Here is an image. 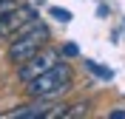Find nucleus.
<instances>
[{
	"label": "nucleus",
	"instance_id": "1",
	"mask_svg": "<svg viewBox=\"0 0 125 119\" xmlns=\"http://www.w3.org/2000/svg\"><path fill=\"white\" fill-rule=\"evenodd\" d=\"M71 85V65L68 63H57L54 68L43 71L40 77L26 82V94L31 99H54L57 94H62Z\"/></svg>",
	"mask_w": 125,
	"mask_h": 119
},
{
	"label": "nucleus",
	"instance_id": "2",
	"mask_svg": "<svg viewBox=\"0 0 125 119\" xmlns=\"http://www.w3.org/2000/svg\"><path fill=\"white\" fill-rule=\"evenodd\" d=\"M48 28L43 23H31L29 28H23L20 34H14L11 37V43H9V60L14 65H20V63H26L29 57H34L40 51V48H46V43H48Z\"/></svg>",
	"mask_w": 125,
	"mask_h": 119
},
{
	"label": "nucleus",
	"instance_id": "3",
	"mask_svg": "<svg viewBox=\"0 0 125 119\" xmlns=\"http://www.w3.org/2000/svg\"><path fill=\"white\" fill-rule=\"evenodd\" d=\"M57 63H60V54H57V51H51V48H40L34 57H29L26 63L17 65V77H20V82H29V79L40 77L43 71L54 68Z\"/></svg>",
	"mask_w": 125,
	"mask_h": 119
},
{
	"label": "nucleus",
	"instance_id": "4",
	"mask_svg": "<svg viewBox=\"0 0 125 119\" xmlns=\"http://www.w3.org/2000/svg\"><path fill=\"white\" fill-rule=\"evenodd\" d=\"M31 23H37V11L31 6H14L6 17H0V37H14Z\"/></svg>",
	"mask_w": 125,
	"mask_h": 119
},
{
	"label": "nucleus",
	"instance_id": "5",
	"mask_svg": "<svg viewBox=\"0 0 125 119\" xmlns=\"http://www.w3.org/2000/svg\"><path fill=\"white\" fill-rule=\"evenodd\" d=\"M14 6H17L14 0H0V17H6V14H9V11H11Z\"/></svg>",
	"mask_w": 125,
	"mask_h": 119
},
{
	"label": "nucleus",
	"instance_id": "6",
	"mask_svg": "<svg viewBox=\"0 0 125 119\" xmlns=\"http://www.w3.org/2000/svg\"><path fill=\"white\" fill-rule=\"evenodd\" d=\"M51 14H57V20H71V14L62 11V9H51Z\"/></svg>",
	"mask_w": 125,
	"mask_h": 119
},
{
	"label": "nucleus",
	"instance_id": "7",
	"mask_svg": "<svg viewBox=\"0 0 125 119\" xmlns=\"http://www.w3.org/2000/svg\"><path fill=\"white\" fill-rule=\"evenodd\" d=\"M111 119H125V111H114V113H111Z\"/></svg>",
	"mask_w": 125,
	"mask_h": 119
}]
</instances>
